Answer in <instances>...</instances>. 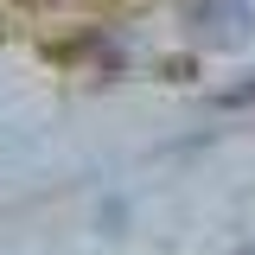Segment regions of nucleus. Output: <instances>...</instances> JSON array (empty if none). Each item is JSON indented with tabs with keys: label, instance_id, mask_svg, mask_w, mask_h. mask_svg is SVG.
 <instances>
[{
	"label": "nucleus",
	"instance_id": "obj_1",
	"mask_svg": "<svg viewBox=\"0 0 255 255\" xmlns=\"http://www.w3.org/2000/svg\"><path fill=\"white\" fill-rule=\"evenodd\" d=\"M185 26L198 45H211V51H236L255 26V6L249 0H185Z\"/></svg>",
	"mask_w": 255,
	"mask_h": 255
},
{
	"label": "nucleus",
	"instance_id": "obj_2",
	"mask_svg": "<svg viewBox=\"0 0 255 255\" xmlns=\"http://www.w3.org/2000/svg\"><path fill=\"white\" fill-rule=\"evenodd\" d=\"M217 102H223V109H243V102H255V77H249V83H236V90H223Z\"/></svg>",
	"mask_w": 255,
	"mask_h": 255
},
{
	"label": "nucleus",
	"instance_id": "obj_3",
	"mask_svg": "<svg viewBox=\"0 0 255 255\" xmlns=\"http://www.w3.org/2000/svg\"><path fill=\"white\" fill-rule=\"evenodd\" d=\"M236 255H255V249H236Z\"/></svg>",
	"mask_w": 255,
	"mask_h": 255
}]
</instances>
